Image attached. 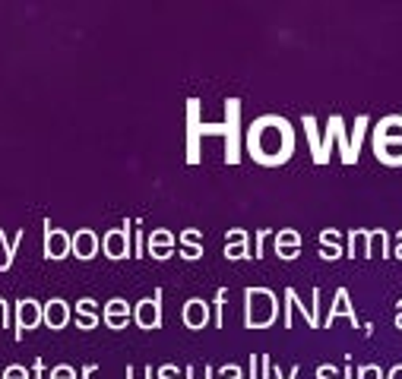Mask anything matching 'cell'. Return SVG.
<instances>
[{
	"instance_id": "12",
	"label": "cell",
	"mask_w": 402,
	"mask_h": 379,
	"mask_svg": "<svg viewBox=\"0 0 402 379\" xmlns=\"http://www.w3.org/2000/svg\"><path fill=\"white\" fill-rule=\"evenodd\" d=\"M339 133V117H332V126H330V136H336ZM326 149H330V139H326L323 145H320V155H317V161H326Z\"/></svg>"
},
{
	"instance_id": "4",
	"label": "cell",
	"mask_w": 402,
	"mask_h": 379,
	"mask_svg": "<svg viewBox=\"0 0 402 379\" xmlns=\"http://www.w3.org/2000/svg\"><path fill=\"white\" fill-rule=\"evenodd\" d=\"M130 234H127V225L124 227H115V231H108L105 234V253H108L111 259H121V256H127L130 253Z\"/></svg>"
},
{
	"instance_id": "11",
	"label": "cell",
	"mask_w": 402,
	"mask_h": 379,
	"mask_svg": "<svg viewBox=\"0 0 402 379\" xmlns=\"http://www.w3.org/2000/svg\"><path fill=\"white\" fill-rule=\"evenodd\" d=\"M4 379H29V370L26 366H20V364H13V366L4 370Z\"/></svg>"
},
{
	"instance_id": "5",
	"label": "cell",
	"mask_w": 402,
	"mask_h": 379,
	"mask_svg": "<svg viewBox=\"0 0 402 379\" xmlns=\"http://www.w3.org/2000/svg\"><path fill=\"white\" fill-rule=\"evenodd\" d=\"M96 246H98V237L89 231V227H83V231L73 234V253H77L79 259L96 256Z\"/></svg>"
},
{
	"instance_id": "6",
	"label": "cell",
	"mask_w": 402,
	"mask_h": 379,
	"mask_svg": "<svg viewBox=\"0 0 402 379\" xmlns=\"http://www.w3.org/2000/svg\"><path fill=\"white\" fill-rule=\"evenodd\" d=\"M184 319H187V326L203 328V326H206V319H209V307H206V300H200V297L187 300V307H184Z\"/></svg>"
},
{
	"instance_id": "15",
	"label": "cell",
	"mask_w": 402,
	"mask_h": 379,
	"mask_svg": "<svg viewBox=\"0 0 402 379\" xmlns=\"http://www.w3.org/2000/svg\"><path fill=\"white\" fill-rule=\"evenodd\" d=\"M0 322H7V300H0Z\"/></svg>"
},
{
	"instance_id": "9",
	"label": "cell",
	"mask_w": 402,
	"mask_h": 379,
	"mask_svg": "<svg viewBox=\"0 0 402 379\" xmlns=\"http://www.w3.org/2000/svg\"><path fill=\"white\" fill-rule=\"evenodd\" d=\"M127 313H130V307H127V300H121V297L108 300V307H105V319H108L115 328H121L124 322H127Z\"/></svg>"
},
{
	"instance_id": "14",
	"label": "cell",
	"mask_w": 402,
	"mask_h": 379,
	"mask_svg": "<svg viewBox=\"0 0 402 379\" xmlns=\"http://www.w3.org/2000/svg\"><path fill=\"white\" fill-rule=\"evenodd\" d=\"M241 376V370L238 366H228V370H222V379H238Z\"/></svg>"
},
{
	"instance_id": "7",
	"label": "cell",
	"mask_w": 402,
	"mask_h": 379,
	"mask_svg": "<svg viewBox=\"0 0 402 379\" xmlns=\"http://www.w3.org/2000/svg\"><path fill=\"white\" fill-rule=\"evenodd\" d=\"M67 319H70V307H67V300H60V297L48 300V307H45V322H48V326L60 328Z\"/></svg>"
},
{
	"instance_id": "3",
	"label": "cell",
	"mask_w": 402,
	"mask_h": 379,
	"mask_svg": "<svg viewBox=\"0 0 402 379\" xmlns=\"http://www.w3.org/2000/svg\"><path fill=\"white\" fill-rule=\"evenodd\" d=\"M39 319H45V310L39 307V300L22 297V300L16 303V326H20V335H22V328H32Z\"/></svg>"
},
{
	"instance_id": "10",
	"label": "cell",
	"mask_w": 402,
	"mask_h": 379,
	"mask_svg": "<svg viewBox=\"0 0 402 379\" xmlns=\"http://www.w3.org/2000/svg\"><path fill=\"white\" fill-rule=\"evenodd\" d=\"M149 244H153V256H155V259H165V256H171L174 234H168V231H155L153 237H149Z\"/></svg>"
},
{
	"instance_id": "8",
	"label": "cell",
	"mask_w": 402,
	"mask_h": 379,
	"mask_svg": "<svg viewBox=\"0 0 402 379\" xmlns=\"http://www.w3.org/2000/svg\"><path fill=\"white\" fill-rule=\"evenodd\" d=\"M136 319H140V326H146V328L159 326V294H155L153 300H140V307H136Z\"/></svg>"
},
{
	"instance_id": "2",
	"label": "cell",
	"mask_w": 402,
	"mask_h": 379,
	"mask_svg": "<svg viewBox=\"0 0 402 379\" xmlns=\"http://www.w3.org/2000/svg\"><path fill=\"white\" fill-rule=\"evenodd\" d=\"M73 250V237L67 231H60V227H48V234H45V253L51 259H60V256H67V253Z\"/></svg>"
},
{
	"instance_id": "13",
	"label": "cell",
	"mask_w": 402,
	"mask_h": 379,
	"mask_svg": "<svg viewBox=\"0 0 402 379\" xmlns=\"http://www.w3.org/2000/svg\"><path fill=\"white\" fill-rule=\"evenodd\" d=\"M51 379H77V373H73V366H54V373H51Z\"/></svg>"
},
{
	"instance_id": "1",
	"label": "cell",
	"mask_w": 402,
	"mask_h": 379,
	"mask_svg": "<svg viewBox=\"0 0 402 379\" xmlns=\"http://www.w3.org/2000/svg\"><path fill=\"white\" fill-rule=\"evenodd\" d=\"M275 319V294L266 288H247V326H266Z\"/></svg>"
}]
</instances>
